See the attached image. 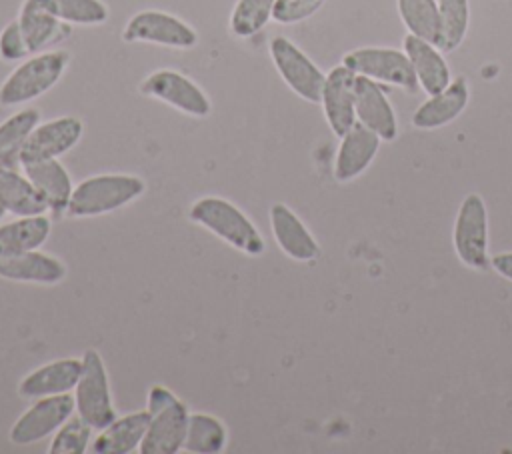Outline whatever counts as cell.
<instances>
[{"mask_svg": "<svg viewBox=\"0 0 512 454\" xmlns=\"http://www.w3.org/2000/svg\"><path fill=\"white\" fill-rule=\"evenodd\" d=\"M452 244L458 260L472 270H486L488 258V210L484 198L476 192L464 196L458 206Z\"/></svg>", "mask_w": 512, "mask_h": 454, "instance_id": "obj_6", "label": "cell"}, {"mask_svg": "<svg viewBox=\"0 0 512 454\" xmlns=\"http://www.w3.org/2000/svg\"><path fill=\"white\" fill-rule=\"evenodd\" d=\"M82 122L76 116H60L52 118L48 122H40L32 134L28 136L18 164H28L36 160H48V158H58L72 150L78 140L82 138Z\"/></svg>", "mask_w": 512, "mask_h": 454, "instance_id": "obj_12", "label": "cell"}, {"mask_svg": "<svg viewBox=\"0 0 512 454\" xmlns=\"http://www.w3.org/2000/svg\"><path fill=\"white\" fill-rule=\"evenodd\" d=\"M74 412L76 402L70 392L36 398V402L12 424L8 438L16 446L36 444L54 434Z\"/></svg>", "mask_w": 512, "mask_h": 454, "instance_id": "obj_11", "label": "cell"}, {"mask_svg": "<svg viewBox=\"0 0 512 454\" xmlns=\"http://www.w3.org/2000/svg\"><path fill=\"white\" fill-rule=\"evenodd\" d=\"M228 432L220 418L204 412H194L188 418L184 450L192 454H218L226 448Z\"/></svg>", "mask_w": 512, "mask_h": 454, "instance_id": "obj_26", "label": "cell"}, {"mask_svg": "<svg viewBox=\"0 0 512 454\" xmlns=\"http://www.w3.org/2000/svg\"><path fill=\"white\" fill-rule=\"evenodd\" d=\"M80 374L82 358H60L26 374L18 384V394L22 398L34 400L54 394H66L76 388Z\"/></svg>", "mask_w": 512, "mask_h": 454, "instance_id": "obj_16", "label": "cell"}, {"mask_svg": "<svg viewBox=\"0 0 512 454\" xmlns=\"http://www.w3.org/2000/svg\"><path fill=\"white\" fill-rule=\"evenodd\" d=\"M22 172L36 186V190L44 196L48 210L56 216L66 214L70 196H72V178L68 170L58 162V158L36 160L22 164Z\"/></svg>", "mask_w": 512, "mask_h": 454, "instance_id": "obj_22", "label": "cell"}, {"mask_svg": "<svg viewBox=\"0 0 512 454\" xmlns=\"http://www.w3.org/2000/svg\"><path fill=\"white\" fill-rule=\"evenodd\" d=\"M270 58L286 86L306 102L320 104L326 74L288 38L274 36L270 40Z\"/></svg>", "mask_w": 512, "mask_h": 454, "instance_id": "obj_8", "label": "cell"}, {"mask_svg": "<svg viewBox=\"0 0 512 454\" xmlns=\"http://www.w3.org/2000/svg\"><path fill=\"white\" fill-rule=\"evenodd\" d=\"M354 80H356V74L344 64L334 66L324 80L320 104L330 130L338 138H342L356 124Z\"/></svg>", "mask_w": 512, "mask_h": 454, "instance_id": "obj_14", "label": "cell"}, {"mask_svg": "<svg viewBox=\"0 0 512 454\" xmlns=\"http://www.w3.org/2000/svg\"><path fill=\"white\" fill-rule=\"evenodd\" d=\"M70 54L66 50H44L22 60L0 84V106L26 104L58 84L66 72Z\"/></svg>", "mask_w": 512, "mask_h": 454, "instance_id": "obj_3", "label": "cell"}, {"mask_svg": "<svg viewBox=\"0 0 512 454\" xmlns=\"http://www.w3.org/2000/svg\"><path fill=\"white\" fill-rule=\"evenodd\" d=\"M438 12H440L438 48L442 52H452L466 38L468 24H470V4L468 0H438Z\"/></svg>", "mask_w": 512, "mask_h": 454, "instance_id": "obj_29", "label": "cell"}, {"mask_svg": "<svg viewBox=\"0 0 512 454\" xmlns=\"http://www.w3.org/2000/svg\"><path fill=\"white\" fill-rule=\"evenodd\" d=\"M122 40L128 44L146 42L166 48L190 50L198 44V34L190 24L174 14L164 10H142L126 22Z\"/></svg>", "mask_w": 512, "mask_h": 454, "instance_id": "obj_10", "label": "cell"}, {"mask_svg": "<svg viewBox=\"0 0 512 454\" xmlns=\"http://www.w3.org/2000/svg\"><path fill=\"white\" fill-rule=\"evenodd\" d=\"M74 402L76 414L82 416L92 430H102L116 418L108 372L100 352L94 348L82 354V374L74 388Z\"/></svg>", "mask_w": 512, "mask_h": 454, "instance_id": "obj_5", "label": "cell"}, {"mask_svg": "<svg viewBox=\"0 0 512 454\" xmlns=\"http://www.w3.org/2000/svg\"><path fill=\"white\" fill-rule=\"evenodd\" d=\"M36 2L68 24L98 26L108 20V8L102 0H36Z\"/></svg>", "mask_w": 512, "mask_h": 454, "instance_id": "obj_30", "label": "cell"}, {"mask_svg": "<svg viewBox=\"0 0 512 454\" xmlns=\"http://www.w3.org/2000/svg\"><path fill=\"white\" fill-rule=\"evenodd\" d=\"M146 190L142 178L132 174H98L74 186L66 214L74 218H90L114 212Z\"/></svg>", "mask_w": 512, "mask_h": 454, "instance_id": "obj_4", "label": "cell"}, {"mask_svg": "<svg viewBox=\"0 0 512 454\" xmlns=\"http://www.w3.org/2000/svg\"><path fill=\"white\" fill-rule=\"evenodd\" d=\"M0 204L14 216L46 214L48 204L36 186L12 164L0 162Z\"/></svg>", "mask_w": 512, "mask_h": 454, "instance_id": "obj_24", "label": "cell"}, {"mask_svg": "<svg viewBox=\"0 0 512 454\" xmlns=\"http://www.w3.org/2000/svg\"><path fill=\"white\" fill-rule=\"evenodd\" d=\"M276 0H236L230 14V32L238 38L258 34L270 20Z\"/></svg>", "mask_w": 512, "mask_h": 454, "instance_id": "obj_31", "label": "cell"}, {"mask_svg": "<svg viewBox=\"0 0 512 454\" xmlns=\"http://www.w3.org/2000/svg\"><path fill=\"white\" fill-rule=\"evenodd\" d=\"M270 228L276 244L286 256L298 262H310L320 254V246L304 222L286 204L270 206Z\"/></svg>", "mask_w": 512, "mask_h": 454, "instance_id": "obj_18", "label": "cell"}, {"mask_svg": "<svg viewBox=\"0 0 512 454\" xmlns=\"http://www.w3.org/2000/svg\"><path fill=\"white\" fill-rule=\"evenodd\" d=\"M40 124V112L36 108H22L0 122V162L14 164L20 158V152Z\"/></svg>", "mask_w": 512, "mask_h": 454, "instance_id": "obj_27", "label": "cell"}, {"mask_svg": "<svg viewBox=\"0 0 512 454\" xmlns=\"http://www.w3.org/2000/svg\"><path fill=\"white\" fill-rule=\"evenodd\" d=\"M92 426L82 416H70L52 436L48 454H84L90 444Z\"/></svg>", "mask_w": 512, "mask_h": 454, "instance_id": "obj_32", "label": "cell"}, {"mask_svg": "<svg viewBox=\"0 0 512 454\" xmlns=\"http://www.w3.org/2000/svg\"><path fill=\"white\" fill-rule=\"evenodd\" d=\"M28 56H30V50L18 20L8 22L0 32V60L18 62V60H26Z\"/></svg>", "mask_w": 512, "mask_h": 454, "instance_id": "obj_34", "label": "cell"}, {"mask_svg": "<svg viewBox=\"0 0 512 454\" xmlns=\"http://www.w3.org/2000/svg\"><path fill=\"white\" fill-rule=\"evenodd\" d=\"M0 278L12 282H32L50 286L66 278V266L56 256L44 254L36 248L14 256H2Z\"/></svg>", "mask_w": 512, "mask_h": 454, "instance_id": "obj_21", "label": "cell"}, {"mask_svg": "<svg viewBox=\"0 0 512 454\" xmlns=\"http://www.w3.org/2000/svg\"><path fill=\"white\" fill-rule=\"evenodd\" d=\"M146 410L150 414L140 454H176L184 450V438L190 412L186 404L166 386H152L148 390Z\"/></svg>", "mask_w": 512, "mask_h": 454, "instance_id": "obj_2", "label": "cell"}, {"mask_svg": "<svg viewBox=\"0 0 512 454\" xmlns=\"http://www.w3.org/2000/svg\"><path fill=\"white\" fill-rule=\"evenodd\" d=\"M188 218L248 256H260L266 250V242L254 222L226 198H198L190 206Z\"/></svg>", "mask_w": 512, "mask_h": 454, "instance_id": "obj_1", "label": "cell"}, {"mask_svg": "<svg viewBox=\"0 0 512 454\" xmlns=\"http://www.w3.org/2000/svg\"><path fill=\"white\" fill-rule=\"evenodd\" d=\"M326 0H276L272 20L278 24H296L316 14Z\"/></svg>", "mask_w": 512, "mask_h": 454, "instance_id": "obj_33", "label": "cell"}, {"mask_svg": "<svg viewBox=\"0 0 512 454\" xmlns=\"http://www.w3.org/2000/svg\"><path fill=\"white\" fill-rule=\"evenodd\" d=\"M490 266L500 274L502 278L512 282V252H500L490 260Z\"/></svg>", "mask_w": 512, "mask_h": 454, "instance_id": "obj_35", "label": "cell"}, {"mask_svg": "<svg viewBox=\"0 0 512 454\" xmlns=\"http://www.w3.org/2000/svg\"><path fill=\"white\" fill-rule=\"evenodd\" d=\"M16 20L22 28L30 54L44 52L46 48L64 42L72 34V24L56 18L36 0H24Z\"/></svg>", "mask_w": 512, "mask_h": 454, "instance_id": "obj_19", "label": "cell"}, {"mask_svg": "<svg viewBox=\"0 0 512 454\" xmlns=\"http://www.w3.org/2000/svg\"><path fill=\"white\" fill-rule=\"evenodd\" d=\"M404 52L412 64L418 86L428 96L438 94L450 84V68L436 44L408 32L404 36Z\"/></svg>", "mask_w": 512, "mask_h": 454, "instance_id": "obj_20", "label": "cell"}, {"mask_svg": "<svg viewBox=\"0 0 512 454\" xmlns=\"http://www.w3.org/2000/svg\"><path fill=\"white\" fill-rule=\"evenodd\" d=\"M382 138L360 124H356L340 138V146L334 160V178L338 182H350L358 178L376 158Z\"/></svg>", "mask_w": 512, "mask_h": 454, "instance_id": "obj_15", "label": "cell"}, {"mask_svg": "<svg viewBox=\"0 0 512 454\" xmlns=\"http://www.w3.org/2000/svg\"><path fill=\"white\" fill-rule=\"evenodd\" d=\"M470 100V88L464 76L450 80V84L434 96H428L412 114V124L420 130H436L456 120Z\"/></svg>", "mask_w": 512, "mask_h": 454, "instance_id": "obj_17", "label": "cell"}, {"mask_svg": "<svg viewBox=\"0 0 512 454\" xmlns=\"http://www.w3.org/2000/svg\"><path fill=\"white\" fill-rule=\"evenodd\" d=\"M50 218L46 214L16 216L0 226V258L40 248L50 236Z\"/></svg>", "mask_w": 512, "mask_h": 454, "instance_id": "obj_25", "label": "cell"}, {"mask_svg": "<svg viewBox=\"0 0 512 454\" xmlns=\"http://www.w3.org/2000/svg\"><path fill=\"white\" fill-rule=\"evenodd\" d=\"M342 64L358 76L372 78L378 84L384 82L390 86H398L408 94H414L420 88L406 52L398 48H356L342 56Z\"/></svg>", "mask_w": 512, "mask_h": 454, "instance_id": "obj_7", "label": "cell"}, {"mask_svg": "<svg viewBox=\"0 0 512 454\" xmlns=\"http://www.w3.org/2000/svg\"><path fill=\"white\" fill-rule=\"evenodd\" d=\"M138 92L146 98L160 100L182 114L204 118L212 110V102L206 92L178 70L160 68L150 72L140 84Z\"/></svg>", "mask_w": 512, "mask_h": 454, "instance_id": "obj_9", "label": "cell"}, {"mask_svg": "<svg viewBox=\"0 0 512 454\" xmlns=\"http://www.w3.org/2000/svg\"><path fill=\"white\" fill-rule=\"evenodd\" d=\"M400 20L406 30L438 46L440 40V12L438 0H396Z\"/></svg>", "mask_w": 512, "mask_h": 454, "instance_id": "obj_28", "label": "cell"}, {"mask_svg": "<svg viewBox=\"0 0 512 454\" xmlns=\"http://www.w3.org/2000/svg\"><path fill=\"white\" fill-rule=\"evenodd\" d=\"M6 214H8V212H6V208H4V206H2V204H0V220H2V218H4V216H6Z\"/></svg>", "mask_w": 512, "mask_h": 454, "instance_id": "obj_36", "label": "cell"}, {"mask_svg": "<svg viewBox=\"0 0 512 454\" xmlns=\"http://www.w3.org/2000/svg\"><path fill=\"white\" fill-rule=\"evenodd\" d=\"M150 414L148 410L116 416L106 428L98 430V436L90 442L94 454H130L136 452L144 440Z\"/></svg>", "mask_w": 512, "mask_h": 454, "instance_id": "obj_23", "label": "cell"}, {"mask_svg": "<svg viewBox=\"0 0 512 454\" xmlns=\"http://www.w3.org/2000/svg\"><path fill=\"white\" fill-rule=\"evenodd\" d=\"M354 110L356 120L376 132L384 142H392L398 136L396 112L384 92V88L372 78L358 76L354 80Z\"/></svg>", "mask_w": 512, "mask_h": 454, "instance_id": "obj_13", "label": "cell"}]
</instances>
